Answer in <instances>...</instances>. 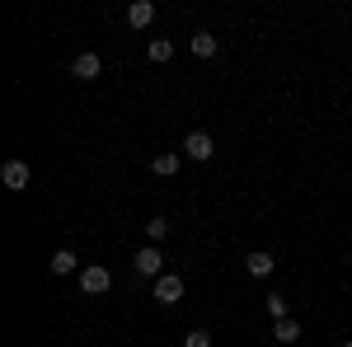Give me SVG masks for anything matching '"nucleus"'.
Masks as SVG:
<instances>
[{
	"label": "nucleus",
	"instance_id": "1",
	"mask_svg": "<svg viewBox=\"0 0 352 347\" xmlns=\"http://www.w3.org/2000/svg\"><path fill=\"white\" fill-rule=\"evenodd\" d=\"M113 287V272L104 263H89V267H80V291L85 295H104Z\"/></svg>",
	"mask_w": 352,
	"mask_h": 347
},
{
	"label": "nucleus",
	"instance_id": "2",
	"mask_svg": "<svg viewBox=\"0 0 352 347\" xmlns=\"http://www.w3.org/2000/svg\"><path fill=\"white\" fill-rule=\"evenodd\" d=\"M132 267H136V277H164V254L155 244H146V249H136Z\"/></svg>",
	"mask_w": 352,
	"mask_h": 347
},
{
	"label": "nucleus",
	"instance_id": "3",
	"mask_svg": "<svg viewBox=\"0 0 352 347\" xmlns=\"http://www.w3.org/2000/svg\"><path fill=\"white\" fill-rule=\"evenodd\" d=\"M155 300H160V305H179V300H184V277H179V272L155 277Z\"/></svg>",
	"mask_w": 352,
	"mask_h": 347
},
{
	"label": "nucleus",
	"instance_id": "4",
	"mask_svg": "<svg viewBox=\"0 0 352 347\" xmlns=\"http://www.w3.org/2000/svg\"><path fill=\"white\" fill-rule=\"evenodd\" d=\"M184 155H188V160H212V155H217V141L207 132H188L184 136Z\"/></svg>",
	"mask_w": 352,
	"mask_h": 347
},
{
	"label": "nucleus",
	"instance_id": "5",
	"mask_svg": "<svg viewBox=\"0 0 352 347\" xmlns=\"http://www.w3.org/2000/svg\"><path fill=\"white\" fill-rule=\"evenodd\" d=\"M0 183L10 188V192H24V188H28V164H24V160H5V169H0Z\"/></svg>",
	"mask_w": 352,
	"mask_h": 347
},
{
	"label": "nucleus",
	"instance_id": "6",
	"mask_svg": "<svg viewBox=\"0 0 352 347\" xmlns=\"http://www.w3.org/2000/svg\"><path fill=\"white\" fill-rule=\"evenodd\" d=\"M99 71H104V61H99L94 52H80L76 61H71V76H76V80H99Z\"/></svg>",
	"mask_w": 352,
	"mask_h": 347
},
{
	"label": "nucleus",
	"instance_id": "7",
	"mask_svg": "<svg viewBox=\"0 0 352 347\" xmlns=\"http://www.w3.org/2000/svg\"><path fill=\"white\" fill-rule=\"evenodd\" d=\"M127 24L132 28H151L155 24V5H151V0H132V5H127Z\"/></svg>",
	"mask_w": 352,
	"mask_h": 347
},
{
	"label": "nucleus",
	"instance_id": "8",
	"mask_svg": "<svg viewBox=\"0 0 352 347\" xmlns=\"http://www.w3.org/2000/svg\"><path fill=\"white\" fill-rule=\"evenodd\" d=\"M76 267H80V258H76L71 249H56L52 258H47V272H52V277H71Z\"/></svg>",
	"mask_w": 352,
	"mask_h": 347
},
{
	"label": "nucleus",
	"instance_id": "9",
	"mask_svg": "<svg viewBox=\"0 0 352 347\" xmlns=\"http://www.w3.org/2000/svg\"><path fill=\"white\" fill-rule=\"evenodd\" d=\"M272 267H277V263H272V254H268V249H254V254L244 258V272H249V277H268Z\"/></svg>",
	"mask_w": 352,
	"mask_h": 347
},
{
	"label": "nucleus",
	"instance_id": "10",
	"mask_svg": "<svg viewBox=\"0 0 352 347\" xmlns=\"http://www.w3.org/2000/svg\"><path fill=\"white\" fill-rule=\"evenodd\" d=\"M192 56H202V61H207V56H217V33L197 28V33H192Z\"/></svg>",
	"mask_w": 352,
	"mask_h": 347
},
{
	"label": "nucleus",
	"instance_id": "11",
	"mask_svg": "<svg viewBox=\"0 0 352 347\" xmlns=\"http://www.w3.org/2000/svg\"><path fill=\"white\" fill-rule=\"evenodd\" d=\"M179 164H184V155H179V150H164V155H155V164H151V169H155L160 179H169V174H179Z\"/></svg>",
	"mask_w": 352,
	"mask_h": 347
},
{
	"label": "nucleus",
	"instance_id": "12",
	"mask_svg": "<svg viewBox=\"0 0 352 347\" xmlns=\"http://www.w3.org/2000/svg\"><path fill=\"white\" fill-rule=\"evenodd\" d=\"M272 338H277V343H287V347H292V343L300 338V324H296V320H277V324H272Z\"/></svg>",
	"mask_w": 352,
	"mask_h": 347
},
{
	"label": "nucleus",
	"instance_id": "13",
	"mask_svg": "<svg viewBox=\"0 0 352 347\" xmlns=\"http://www.w3.org/2000/svg\"><path fill=\"white\" fill-rule=\"evenodd\" d=\"M164 235H169V221H164V216H151V221H146V240L160 244Z\"/></svg>",
	"mask_w": 352,
	"mask_h": 347
},
{
	"label": "nucleus",
	"instance_id": "14",
	"mask_svg": "<svg viewBox=\"0 0 352 347\" xmlns=\"http://www.w3.org/2000/svg\"><path fill=\"white\" fill-rule=\"evenodd\" d=\"M263 305H268V315H272V320H292V315H287V295H277V291H272L268 300H263Z\"/></svg>",
	"mask_w": 352,
	"mask_h": 347
},
{
	"label": "nucleus",
	"instance_id": "15",
	"mask_svg": "<svg viewBox=\"0 0 352 347\" xmlns=\"http://www.w3.org/2000/svg\"><path fill=\"white\" fill-rule=\"evenodd\" d=\"M169 56H174V43L169 38H155L151 43V61H169Z\"/></svg>",
	"mask_w": 352,
	"mask_h": 347
},
{
	"label": "nucleus",
	"instance_id": "16",
	"mask_svg": "<svg viewBox=\"0 0 352 347\" xmlns=\"http://www.w3.org/2000/svg\"><path fill=\"white\" fill-rule=\"evenodd\" d=\"M184 347H212V333L207 328H192L188 338H184Z\"/></svg>",
	"mask_w": 352,
	"mask_h": 347
},
{
	"label": "nucleus",
	"instance_id": "17",
	"mask_svg": "<svg viewBox=\"0 0 352 347\" xmlns=\"http://www.w3.org/2000/svg\"><path fill=\"white\" fill-rule=\"evenodd\" d=\"M343 347H352V338H348V343H343Z\"/></svg>",
	"mask_w": 352,
	"mask_h": 347
}]
</instances>
